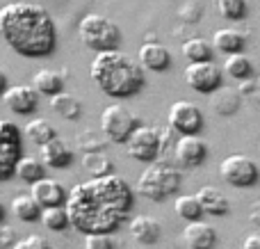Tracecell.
Instances as JSON below:
<instances>
[{
	"instance_id": "34",
	"label": "cell",
	"mask_w": 260,
	"mask_h": 249,
	"mask_svg": "<svg viewBox=\"0 0 260 249\" xmlns=\"http://www.w3.org/2000/svg\"><path fill=\"white\" fill-rule=\"evenodd\" d=\"M0 144H21V131L9 119L0 121Z\"/></svg>"
},
{
	"instance_id": "20",
	"label": "cell",
	"mask_w": 260,
	"mask_h": 249,
	"mask_svg": "<svg viewBox=\"0 0 260 249\" xmlns=\"http://www.w3.org/2000/svg\"><path fill=\"white\" fill-rule=\"evenodd\" d=\"M212 41H215V48L226 55L242 53V48H244V35L238 32L235 27H221V30H217L212 35Z\"/></svg>"
},
{
	"instance_id": "4",
	"label": "cell",
	"mask_w": 260,
	"mask_h": 249,
	"mask_svg": "<svg viewBox=\"0 0 260 249\" xmlns=\"http://www.w3.org/2000/svg\"><path fill=\"white\" fill-rule=\"evenodd\" d=\"M178 188L180 172L165 160H155V163L146 165V169L137 178V192L151 201H165L167 197L176 195Z\"/></svg>"
},
{
	"instance_id": "29",
	"label": "cell",
	"mask_w": 260,
	"mask_h": 249,
	"mask_svg": "<svg viewBox=\"0 0 260 249\" xmlns=\"http://www.w3.org/2000/svg\"><path fill=\"white\" fill-rule=\"evenodd\" d=\"M183 55L189 62H210L212 46L203 37H192V39H187L183 44Z\"/></svg>"
},
{
	"instance_id": "5",
	"label": "cell",
	"mask_w": 260,
	"mask_h": 249,
	"mask_svg": "<svg viewBox=\"0 0 260 249\" xmlns=\"http://www.w3.org/2000/svg\"><path fill=\"white\" fill-rule=\"evenodd\" d=\"M78 35L80 41L87 48L96 50V53H105V50H119V41H121V32H119L117 23L110 21L103 14H85L78 23Z\"/></svg>"
},
{
	"instance_id": "13",
	"label": "cell",
	"mask_w": 260,
	"mask_h": 249,
	"mask_svg": "<svg viewBox=\"0 0 260 249\" xmlns=\"http://www.w3.org/2000/svg\"><path fill=\"white\" fill-rule=\"evenodd\" d=\"M30 195L41 208H55V206H67L69 195L64 192V185L55 178H41L35 185H30Z\"/></svg>"
},
{
	"instance_id": "2",
	"label": "cell",
	"mask_w": 260,
	"mask_h": 249,
	"mask_svg": "<svg viewBox=\"0 0 260 249\" xmlns=\"http://www.w3.org/2000/svg\"><path fill=\"white\" fill-rule=\"evenodd\" d=\"M0 35L9 48L25 57H46L57 46V27L50 14L23 0L0 7Z\"/></svg>"
},
{
	"instance_id": "8",
	"label": "cell",
	"mask_w": 260,
	"mask_h": 249,
	"mask_svg": "<svg viewBox=\"0 0 260 249\" xmlns=\"http://www.w3.org/2000/svg\"><path fill=\"white\" fill-rule=\"evenodd\" d=\"M126 149L128 155L139 163H155L157 155L162 153V146H160V131L153 126H139L137 131L130 135V140L126 142Z\"/></svg>"
},
{
	"instance_id": "37",
	"label": "cell",
	"mask_w": 260,
	"mask_h": 249,
	"mask_svg": "<svg viewBox=\"0 0 260 249\" xmlns=\"http://www.w3.org/2000/svg\"><path fill=\"white\" fill-rule=\"evenodd\" d=\"M160 131V146H162V153H165L167 149H169V144H171V140H174V128L171 126H167V128H157Z\"/></svg>"
},
{
	"instance_id": "11",
	"label": "cell",
	"mask_w": 260,
	"mask_h": 249,
	"mask_svg": "<svg viewBox=\"0 0 260 249\" xmlns=\"http://www.w3.org/2000/svg\"><path fill=\"white\" fill-rule=\"evenodd\" d=\"M176 163L183 167H199L208 155V144L199 135H180L174 146Z\"/></svg>"
},
{
	"instance_id": "19",
	"label": "cell",
	"mask_w": 260,
	"mask_h": 249,
	"mask_svg": "<svg viewBox=\"0 0 260 249\" xmlns=\"http://www.w3.org/2000/svg\"><path fill=\"white\" fill-rule=\"evenodd\" d=\"M197 197L203 206V213L210 215V217H221V215H226L229 208H231L226 195L221 190H217V188H212V185H203L201 190L197 192Z\"/></svg>"
},
{
	"instance_id": "31",
	"label": "cell",
	"mask_w": 260,
	"mask_h": 249,
	"mask_svg": "<svg viewBox=\"0 0 260 249\" xmlns=\"http://www.w3.org/2000/svg\"><path fill=\"white\" fill-rule=\"evenodd\" d=\"M224 71L231 78H238V80H247L251 76V59L244 53H235V55H226L224 59Z\"/></svg>"
},
{
	"instance_id": "32",
	"label": "cell",
	"mask_w": 260,
	"mask_h": 249,
	"mask_svg": "<svg viewBox=\"0 0 260 249\" xmlns=\"http://www.w3.org/2000/svg\"><path fill=\"white\" fill-rule=\"evenodd\" d=\"M217 14L229 21H238V18H244L247 14V0H212Z\"/></svg>"
},
{
	"instance_id": "33",
	"label": "cell",
	"mask_w": 260,
	"mask_h": 249,
	"mask_svg": "<svg viewBox=\"0 0 260 249\" xmlns=\"http://www.w3.org/2000/svg\"><path fill=\"white\" fill-rule=\"evenodd\" d=\"M85 249H117V238L112 233H89L85 236Z\"/></svg>"
},
{
	"instance_id": "24",
	"label": "cell",
	"mask_w": 260,
	"mask_h": 249,
	"mask_svg": "<svg viewBox=\"0 0 260 249\" xmlns=\"http://www.w3.org/2000/svg\"><path fill=\"white\" fill-rule=\"evenodd\" d=\"M50 108H53L62 119H73V121L82 114V103L73 94H67V91L50 96Z\"/></svg>"
},
{
	"instance_id": "23",
	"label": "cell",
	"mask_w": 260,
	"mask_h": 249,
	"mask_svg": "<svg viewBox=\"0 0 260 249\" xmlns=\"http://www.w3.org/2000/svg\"><path fill=\"white\" fill-rule=\"evenodd\" d=\"M9 206H12V213L16 215L18 220H23V222H35V220H41V213H44V208L37 204L32 195H16Z\"/></svg>"
},
{
	"instance_id": "27",
	"label": "cell",
	"mask_w": 260,
	"mask_h": 249,
	"mask_svg": "<svg viewBox=\"0 0 260 249\" xmlns=\"http://www.w3.org/2000/svg\"><path fill=\"white\" fill-rule=\"evenodd\" d=\"M16 176L21 178L23 183L35 185L37 181L46 178V165L41 163V160L32 158V155H23L21 163H18V167H16Z\"/></svg>"
},
{
	"instance_id": "39",
	"label": "cell",
	"mask_w": 260,
	"mask_h": 249,
	"mask_svg": "<svg viewBox=\"0 0 260 249\" xmlns=\"http://www.w3.org/2000/svg\"><path fill=\"white\" fill-rule=\"evenodd\" d=\"M249 222L260 227V201H256V204L251 206V210H249Z\"/></svg>"
},
{
	"instance_id": "6",
	"label": "cell",
	"mask_w": 260,
	"mask_h": 249,
	"mask_svg": "<svg viewBox=\"0 0 260 249\" xmlns=\"http://www.w3.org/2000/svg\"><path fill=\"white\" fill-rule=\"evenodd\" d=\"M142 126L137 119V114H133L128 108L114 103L108 105L101 114V133L105 135V140L114 142V144H126L137 128Z\"/></svg>"
},
{
	"instance_id": "17",
	"label": "cell",
	"mask_w": 260,
	"mask_h": 249,
	"mask_svg": "<svg viewBox=\"0 0 260 249\" xmlns=\"http://www.w3.org/2000/svg\"><path fill=\"white\" fill-rule=\"evenodd\" d=\"M137 59L144 69H148V71H165V69L171 64L169 50H167L162 44H157V41H146V44L139 46Z\"/></svg>"
},
{
	"instance_id": "7",
	"label": "cell",
	"mask_w": 260,
	"mask_h": 249,
	"mask_svg": "<svg viewBox=\"0 0 260 249\" xmlns=\"http://www.w3.org/2000/svg\"><path fill=\"white\" fill-rule=\"evenodd\" d=\"M219 174L229 185L233 188H251L258 181V167L249 155L231 153L221 160Z\"/></svg>"
},
{
	"instance_id": "10",
	"label": "cell",
	"mask_w": 260,
	"mask_h": 249,
	"mask_svg": "<svg viewBox=\"0 0 260 249\" xmlns=\"http://www.w3.org/2000/svg\"><path fill=\"white\" fill-rule=\"evenodd\" d=\"M169 126L180 135H197L203 128V114L189 101H176L169 108Z\"/></svg>"
},
{
	"instance_id": "26",
	"label": "cell",
	"mask_w": 260,
	"mask_h": 249,
	"mask_svg": "<svg viewBox=\"0 0 260 249\" xmlns=\"http://www.w3.org/2000/svg\"><path fill=\"white\" fill-rule=\"evenodd\" d=\"M25 135L30 137L37 146H44V144H48L50 140H55V137H57V131L53 128V123H50L48 119L37 117V119H32V121H27Z\"/></svg>"
},
{
	"instance_id": "1",
	"label": "cell",
	"mask_w": 260,
	"mask_h": 249,
	"mask_svg": "<svg viewBox=\"0 0 260 249\" xmlns=\"http://www.w3.org/2000/svg\"><path fill=\"white\" fill-rule=\"evenodd\" d=\"M135 204L130 185L117 174L78 183L67 199L71 227L80 233H112L128 220Z\"/></svg>"
},
{
	"instance_id": "30",
	"label": "cell",
	"mask_w": 260,
	"mask_h": 249,
	"mask_svg": "<svg viewBox=\"0 0 260 249\" xmlns=\"http://www.w3.org/2000/svg\"><path fill=\"white\" fill-rule=\"evenodd\" d=\"M41 224L48 231H64L67 227H71V217H69L67 206H55V208H44L41 213Z\"/></svg>"
},
{
	"instance_id": "16",
	"label": "cell",
	"mask_w": 260,
	"mask_h": 249,
	"mask_svg": "<svg viewBox=\"0 0 260 249\" xmlns=\"http://www.w3.org/2000/svg\"><path fill=\"white\" fill-rule=\"evenodd\" d=\"M183 245L187 249H212L217 245V231L206 222H189L183 229Z\"/></svg>"
},
{
	"instance_id": "25",
	"label": "cell",
	"mask_w": 260,
	"mask_h": 249,
	"mask_svg": "<svg viewBox=\"0 0 260 249\" xmlns=\"http://www.w3.org/2000/svg\"><path fill=\"white\" fill-rule=\"evenodd\" d=\"M82 167L89 172L91 178H103V176H110L114 174V165L103 151H91V153H85L82 155Z\"/></svg>"
},
{
	"instance_id": "28",
	"label": "cell",
	"mask_w": 260,
	"mask_h": 249,
	"mask_svg": "<svg viewBox=\"0 0 260 249\" xmlns=\"http://www.w3.org/2000/svg\"><path fill=\"white\" fill-rule=\"evenodd\" d=\"M21 158V144H0V178L3 181L16 174Z\"/></svg>"
},
{
	"instance_id": "15",
	"label": "cell",
	"mask_w": 260,
	"mask_h": 249,
	"mask_svg": "<svg viewBox=\"0 0 260 249\" xmlns=\"http://www.w3.org/2000/svg\"><path fill=\"white\" fill-rule=\"evenodd\" d=\"M130 236L139 242V245H155L162 236V227L153 215H135L128 222Z\"/></svg>"
},
{
	"instance_id": "22",
	"label": "cell",
	"mask_w": 260,
	"mask_h": 249,
	"mask_svg": "<svg viewBox=\"0 0 260 249\" xmlns=\"http://www.w3.org/2000/svg\"><path fill=\"white\" fill-rule=\"evenodd\" d=\"M174 210H176V215H178L180 220H185L187 224L189 222H201V215H206L197 195H180V197H176Z\"/></svg>"
},
{
	"instance_id": "38",
	"label": "cell",
	"mask_w": 260,
	"mask_h": 249,
	"mask_svg": "<svg viewBox=\"0 0 260 249\" xmlns=\"http://www.w3.org/2000/svg\"><path fill=\"white\" fill-rule=\"evenodd\" d=\"M240 249H260V233H249L242 240V247Z\"/></svg>"
},
{
	"instance_id": "18",
	"label": "cell",
	"mask_w": 260,
	"mask_h": 249,
	"mask_svg": "<svg viewBox=\"0 0 260 249\" xmlns=\"http://www.w3.org/2000/svg\"><path fill=\"white\" fill-rule=\"evenodd\" d=\"M240 103H242V94L235 87H219L217 91L210 94V108L221 117H231L238 112Z\"/></svg>"
},
{
	"instance_id": "3",
	"label": "cell",
	"mask_w": 260,
	"mask_h": 249,
	"mask_svg": "<svg viewBox=\"0 0 260 249\" xmlns=\"http://www.w3.org/2000/svg\"><path fill=\"white\" fill-rule=\"evenodd\" d=\"M91 78L105 91L114 99H130L144 89V67L128 57L121 50H105L96 53L91 59Z\"/></svg>"
},
{
	"instance_id": "36",
	"label": "cell",
	"mask_w": 260,
	"mask_h": 249,
	"mask_svg": "<svg viewBox=\"0 0 260 249\" xmlns=\"http://www.w3.org/2000/svg\"><path fill=\"white\" fill-rule=\"evenodd\" d=\"M18 242L16 233H14V229L9 227V224H5L3 229H0V249H14V245Z\"/></svg>"
},
{
	"instance_id": "12",
	"label": "cell",
	"mask_w": 260,
	"mask_h": 249,
	"mask_svg": "<svg viewBox=\"0 0 260 249\" xmlns=\"http://www.w3.org/2000/svg\"><path fill=\"white\" fill-rule=\"evenodd\" d=\"M3 103L16 114H32L39 105V91L32 85H12L3 91Z\"/></svg>"
},
{
	"instance_id": "35",
	"label": "cell",
	"mask_w": 260,
	"mask_h": 249,
	"mask_svg": "<svg viewBox=\"0 0 260 249\" xmlns=\"http://www.w3.org/2000/svg\"><path fill=\"white\" fill-rule=\"evenodd\" d=\"M14 249H53V247H50V242L46 240L44 236H39V233H30V236L18 238V242L14 245Z\"/></svg>"
},
{
	"instance_id": "9",
	"label": "cell",
	"mask_w": 260,
	"mask_h": 249,
	"mask_svg": "<svg viewBox=\"0 0 260 249\" xmlns=\"http://www.w3.org/2000/svg\"><path fill=\"white\" fill-rule=\"evenodd\" d=\"M183 78L194 91L212 94L221 87V71L215 62H189L183 71Z\"/></svg>"
},
{
	"instance_id": "14",
	"label": "cell",
	"mask_w": 260,
	"mask_h": 249,
	"mask_svg": "<svg viewBox=\"0 0 260 249\" xmlns=\"http://www.w3.org/2000/svg\"><path fill=\"white\" fill-rule=\"evenodd\" d=\"M39 155H41V163L50 169H64L73 163V151L62 137H55L48 144L39 146Z\"/></svg>"
},
{
	"instance_id": "21",
	"label": "cell",
	"mask_w": 260,
	"mask_h": 249,
	"mask_svg": "<svg viewBox=\"0 0 260 249\" xmlns=\"http://www.w3.org/2000/svg\"><path fill=\"white\" fill-rule=\"evenodd\" d=\"M32 87H35L39 94L55 96V94H62L64 91V80L53 69H41V71H37L35 78H32Z\"/></svg>"
},
{
	"instance_id": "40",
	"label": "cell",
	"mask_w": 260,
	"mask_h": 249,
	"mask_svg": "<svg viewBox=\"0 0 260 249\" xmlns=\"http://www.w3.org/2000/svg\"><path fill=\"white\" fill-rule=\"evenodd\" d=\"M258 151H260V142H258Z\"/></svg>"
}]
</instances>
